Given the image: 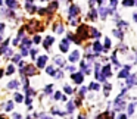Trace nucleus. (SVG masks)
I'll use <instances>...</instances> for the list:
<instances>
[{
    "label": "nucleus",
    "mask_w": 137,
    "mask_h": 119,
    "mask_svg": "<svg viewBox=\"0 0 137 119\" xmlns=\"http://www.w3.org/2000/svg\"><path fill=\"white\" fill-rule=\"evenodd\" d=\"M46 62H47V56H41V57L37 60V66H38V68H43V66L46 65Z\"/></svg>",
    "instance_id": "obj_1"
},
{
    "label": "nucleus",
    "mask_w": 137,
    "mask_h": 119,
    "mask_svg": "<svg viewBox=\"0 0 137 119\" xmlns=\"http://www.w3.org/2000/svg\"><path fill=\"white\" fill-rule=\"evenodd\" d=\"M22 74H27V75H32V74H35V69L32 68V66H27L25 69H22Z\"/></svg>",
    "instance_id": "obj_2"
},
{
    "label": "nucleus",
    "mask_w": 137,
    "mask_h": 119,
    "mask_svg": "<svg viewBox=\"0 0 137 119\" xmlns=\"http://www.w3.org/2000/svg\"><path fill=\"white\" fill-rule=\"evenodd\" d=\"M72 79H74V82L80 84L81 81H83V74H74L72 75Z\"/></svg>",
    "instance_id": "obj_3"
},
{
    "label": "nucleus",
    "mask_w": 137,
    "mask_h": 119,
    "mask_svg": "<svg viewBox=\"0 0 137 119\" xmlns=\"http://www.w3.org/2000/svg\"><path fill=\"white\" fill-rule=\"evenodd\" d=\"M128 71H130V66H125V69H122L119 72V78H127L128 77Z\"/></svg>",
    "instance_id": "obj_4"
},
{
    "label": "nucleus",
    "mask_w": 137,
    "mask_h": 119,
    "mask_svg": "<svg viewBox=\"0 0 137 119\" xmlns=\"http://www.w3.org/2000/svg\"><path fill=\"white\" fill-rule=\"evenodd\" d=\"M78 55H80V53H78V52H74V53H72V55H71V56H69V60H71V62H77V60H78V57H80Z\"/></svg>",
    "instance_id": "obj_5"
},
{
    "label": "nucleus",
    "mask_w": 137,
    "mask_h": 119,
    "mask_svg": "<svg viewBox=\"0 0 137 119\" xmlns=\"http://www.w3.org/2000/svg\"><path fill=\"white\" fill-rule=\"evenodd\" d=\"M102 75H103V78H105V79H106L108 77H111V69H109V66H105V69H103V74H102Z\"/></svg>",
    "instance_id": "obj_6"
},
{
    "label": "nucleus",
    "mask_w": 137,
    "mask_h": 119,
    "mask_svg": "<svg viewBox=\"0 0 137 119\" xmlns=\"http://www.w3.org/2000/svg\"><path fill=\"white\" fill-rule=\"evenodd\" d=\"M96 78L99 79V81H105V78H103V75L100 74V68H99V66L96 68Z\"/></svg>",
    "instance_id": "obj_7"
},
{
    "label": "nucleus",
    "mask_w": 137,
    "mask_h": 119,
    "mask_svg": "<svg viewBox=\"0 0 137 119\" xmlns=\"http://www.w3.org/2000/svg\"><path fill=\"white\" fill-rule=\"evenodd\" d=\"M61 50H62V52H67V50H68V41H67V40H63V41L61 43Z\"/></svg>",
    "instance_id": "obj_8"
},
{
    "label": "nucleus",
    "mask_w": 137,
    "mask_h": 119,
    "mask_svg": "<svg viewBox=\"0 0 137 119\" xmlns=\"http://www.w3.org/2000/svg\"><path fill=\"white\" fill-rule=\"evenodd\" d=\"M52 43H53V38H52V37H47L46 41H44V47L49 48V46H52Z\"/></svg>",
    "instance_id": "obj_9"
},
{
    "label": "nucleus",
    "mask_w": 137,
    "mask_h": 119,
    "mask_svg": "<svg viewBox=\"0 0 137 119\" xmlns=\"http://www.w3.org/2000/svg\"><path fill=\"white\" fill-rule=\"evenodd\" d=\"M6 3H8V6L10 9H15L16 7V2H15V0H6Z\"/></svg>",
    "instance_id": "obj_10"
},
{
    "label": "nucleus",
    "mask_w": 137,
    "mask_h": 119,
    "mask_svg": "<svg viewBox=\"0 0 137 119\" xmlns=\"http://www.w3.org/2000/svg\"><path fill=\"white\" fill-rule=\"evenodd\" d=\"M134 84H137L136 77H128V85H134Z\"/></svg>",
    "instance_id": "obj_11"
},
{
    "label": "nucleus",
    "mask_w": 137,
    "mask_h": 119,
    "mask_svg": "<svg viewBox=\"0 0 137 119\" xmlns=\"http://www.w3.org/2000/svg\"><path fill=\"white\" fill-rule=\"evenodd\" d=\"M90 88L91 90H100V87H99V84H97V82H93V84H90Z\"/></svg>",
    "instance_id": "obj_12"
},
{
    "label": "nucleus",
    "mask_w": 137,
    "mask_h": 119,
    "mask_svg": "<svg viewBox=\"0 0 137 119\" xmlns=\"http://www.w3.org/2000/svg\"><path fill=\"white\" fill-rule=\"evenodd\" d=\"M91 32H90V34L93 35V37H97V38H99V35H100V32L99 31H97V30H90Z\"/></svg>",
    "instance_id": "obj_13"
},
{
    "label": "nucleus",
    "mask_w": 137,
    "mask_h": 119,
    "mask_svg": "<svg viewBox=\"0 0 137 119\" xmlns=\"http://www.w3.org/2000/svg\"><path fill=\"white\" fill-rule=\"evenodd\" d=\"M93 48H94L96 52H100L102 50V46L99 44V43H94V44H93Z\"/></svg>",
    "instance_id": "obj_14"
},
{
    "label": "nucleus",
    "mask_w": 137,
    "mask_h": 119,
    "mask_svg": "<svg viewBox=\"0 0 137 119\" xmlns=\"http://www.w3.org/2000/svg\"><path fill=\"white\" fill-rule=\"evenodd\" d=\"M99 10H100L102 18H106V9H105V7H99Z\"/></svg>",
    "instance_id": "obj_15"
},
{
    "label": "nucleus",
    "mask_w": 137,
    "mask_h": 119,
    "mask_svg": "<svg viewBox=\"0 0 137 119\" xmlns=\"http://www.w3.org/2000/svg\"><path fill=\"white\" fill-rule=\"evenodd\" d=\"M18 87V82L16 81H12V82H9V88H16Z\"/></svg>",
    "instance_id": "obj_16"
},
{
    "label": "nucleus",
    "mask_w": 137,
    "mask_h": 119,
    "mask_svg": "<svg viewBox=\"0 0 137 119\" xmlns=\"http://www.w3.org/2000/svg\"><path fill=\"white\" fill-rule=\"evenodd\" d=\"M133 0H124V6H133Z\"/></svg>",
    "instance_id": "obj_17"
},
{
    "label": "nucleus",
    "mask_w": 137,
    "mask_h": 119,
    "mask_svg": "<svg viewBox=\"0 0 137 119\" xmlns=\"http://www.w3.org/2000/svg\"><path fill=\"white\" fill-rule=\"evenodd\" d=\"M75 13H78V9H77L75 6L71 7V15H75Z\"/></svg>",
    "instance_id": "obj_18"
},
{
    "label": "nucleus",
    "mask_w": 137,
    "mask_h": 119,
    "mask_svg": "<svg viewBox=\"0 0 137 119\" xmlns=\"http://www.w3.org/2000/svg\"><path fill=\"white\" fill-rule=\"evenodd\" d=\"M111 88H112L111 85H106V87H105V94H106V96H108L109 93H111Z\"/></svg>",
    "instance_id": "obj_19"
},
{
    "label": "nucleus",
    "mask_w": 137,
    "mask_h": 119,
    "mask_svg": "<svg viewBox=\"0 0 137 119\" xmlns=\"http://www.w3.org/2000/svg\"><path fill=\"white\" fill-rule=\"evenodd\" d=\"M15 100L16 101H22V96H21V94H15Z\"/></svg>",
    "instance_id": "obj_20"
},
{
    "label": "nucleus",
    "mask_w": 137,
    "mask_h": 119,
    "mask_svg": "<svg viewBox=\"0 0 137 119\" xmlns=\"http://www.w3.org/2000/svg\"><path fill=\"white\" fill-rule=\"evenodd\" d=\"M55 30H56V32H62V31H63V26H61V25H56V28H55Z\"/></svg>",
    "instance_id": "obj_21"
},
{
    "label": "nucleus",
    "mask_w": 137,
    "mask_h": 119,
    "mask_svg": "<svg viewBox=\"0 0 137 119\" xmlns=\"http://www.w3.org/2000/svg\"><path fill=\"white\" fill-rule=\"evenodd\" d=\"M133 110H134V104H130V107H128V113H130V115H133Z\"/></svg>",
    "instance_id": "obj_22"
},
{
    "label": "nucleus",
    "mask_w": 137,
    "mask_h": 119,
    "mask_svg": "<svg viewBox=\"0 0 137 119\" xmlns=\"http://www.w3.org/2000/svg\"><path fill=\"white\" fill-rule=\"evenodd\" d=\"M72 88H71V87H65V93H68V94H71V93H72Z\"/></svg>",
    "instance_id": "obj_23"
},
{
    "label": "nucleus",
    "mask_w": 137,
    "mask_h": 119,
    "mask_svg": "<svg viewBox=\"0 0 137 119\" xmlns=\"http://www.w3.org/2000/svg\"><path fill=\"white\" fill-rule=\"evenodd\" d=\"M72 109H74V104L69 101V103H68V112H72Z\"/></svg>",
    "instance_id": "obj_24"
},
{
    "label": "nucleus",
    "mask_w": 137,
    "mask_h": 119,
    "mask_svg": "<svg viewBox=\"0 0 137 119\" xmlns=\"http://www.w3.org/2000/svg\"><path fill=\"white\" fill-rule=\"evenodd\" d=\"M13 71H15V68H13V66H9V68H8V71H6V72H8V74H12Z\"/></svg>",
    "instance_id": "obj_25"
},
{
    "label": "nucleus",
    "mask_w": 137,
    "mask_h": 119,
    "mask_svg": "<svg viewBox=\"0 0 137 119\" xmlns=\"http://www.w3.org/2000/svg\"><path fill=\"white\" fill-rule=\"evenodd\" d=\"M117 3H118V0H111V6H112V7L117 6Z\"/></svg>",
    "instance_id": "obj_26"
},
{
    "label": "nucleus",
    "mask_w": 137,
    "mask_h": 119,
    "mask_svg": "<svg viewBox=\"0 0 137 119\" xmlns=\"http://www.w3.org/2000/svg\"><path fill=\"white\" fill-rule=\"evenodd\" d=\"M52 88H53L52 85H49V87H46V93H47V94H49V93H52Z\"/></svg>",
    "instance_id": "obj_27"
},
{
    "label": "nucleus",
    "mask_w": 137,
    "mask_h": 119,
    "mask_svg": "<svg viewBox=\"0 0 137 119\" xmlns=\"http://www.w3.org/2000/svg\"><path fill=\"white\" fill-rule=\"evenodd\" d=\"M13 107V104H12V101H10V103H8V106H6V110H10Z\"/></svg>",
    "instance_id": "obj_28"
},
{
    "label": "nucleus",
    "mask_w": 137,
    "mask_h": 119,
    "mask_svg": "<svg viewBox=\"0 0 137 119\" xmlns=\"http://www.w3.org/2000/svg\"><path fill=\"white\" fill-rule=\"evenodd\" d=\"M34 43H35V44H38V43H40V37H38V35L34 37Z\"/></svg>",
    "instance_id": "obj_29"
},
{
    "label": "nucleus",
    "mask_w": 137,
    "mask_h": 119,
    "mask_svg": "<svg viewBox=\"0 0 137 119\" xmlns=\"http://www.w3.org/2000/svg\"><path fill=\"white\" fill-rule=\"evenodd\" d=\"M53 72H55L53 68H47V74H52V75H53Z\"/></svg>",
    "instance_id": "obj_30"
},
{
    "label": "nucleus",
    "mask_w": 137,
    "mask_h": 119,
    "mask_svg": "<svg viewBox=\"0 0 137 119\" xmlns=\"http://www.w3.org/2000/svg\"><path fill=\"white\" fill-rule=\"evenodd\" d=\"M61 96H62L61 93H56V94H55V99H58V100H59V99H61Z\"/></svg>",
    "instance_id": "obj_31"
},
{
    "label": "nucleus",
    "mask_w": 137,
    "mask_h": 119,
    "mask_svg": "<svg viewBox=\"0 0 137 119\" xmlns=\"http://www.w3.org/2000/svg\"><path fill=\"white\" fill-rule=\"evenodd\" d=\"M106 47H111V40L106 38Z\"/></svg>",
    "instance_id": "obj_32"
},
{
    "label": "nucleus",
    "mask_w": 137,
    "mask_h": 119,
    "mask_svg": "<svg viewBox=\"0 0 137 119\" xmlns=\"http://www.w3.org/2000/svg\"><path fill=\"white\" fill-rule=\"evenodd\" d=\"M19 59H21L19 56H15V57H13V62H19Z\"/></svg>",
    "instance_id": "obj_33"
},
{
    "label": "nucleus",
    "mask_w": 137,
    "mask_h": 119,
    "mask_svg": "<svg viewBox=\"0 0 137 119\" xmlns=\"http://www.w3.org/2000/svg\"><path fill=\"white\" fill-rule=\"evenodd\" d=\"M3 28H4V25H3V24H0V32H2V30H3Z\"/></svg>",
    "instance_id": "obj_34"
},
{
    "label": "nucleus",
    "mask_w": 137,
    "mask_h": 119,
    "mask_svg": "<svg viewBox=\"0 0 137 119\" xmlns=\"http://www.w3.org/2000/svg\"><path fill=\"white\" fill-rule=\"evenodd\" d=\"M97 2H99V3H102V2H103V0H97Z\"/></svg>",
    "instance_id": "obj_35"
},
{
    "label": "nucleus",
    "mask_w": 137,
    "mask_h": 119,
    "mask_svg": "<svg viewBox=\"0 0 137 119\" xmlns=\"http://www.w3.org/2000/svg\"><path fill=\"white\" fill-rule=\"evenodd\" d=\"M28 2H32V0H28Z\"/></svg>",
    "instance_id": "obj_36"
}]
</instances>
